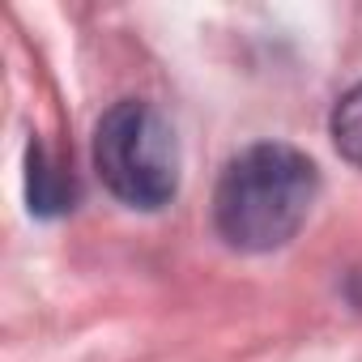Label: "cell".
I'll list each match as a JSON object with an SVG mask.
<instances>
[{"label":"cell","instance_id":"1","mask_svg":"<svg viewBox=\"0 0 362 362\" xmlns=\"http://www.w3.org/2000/svg\"><path fill=\"white\" fill-rule=\"evenodd\" d=\"M320 192L315 162L281 141L230 158L214 192V226L239 252H273L298 235Z\"/></svg>","mask_w":362,"mask_h":362},{"label":"cell","instance_id":"2","mask_svg":"<svg viewBox=\"0 0 362 362\" xmlns=\"http://www.w3.org/2000/svg\"><path fill=\"white\" fill-rule=\"evenodd\" d=\"M94 170L132 209H162L179 188V141L153 103L124 98L94 128Z\"/></svg>","mask_w":362,"mask_h":362},{"label":"cell","instance_id":"3","mask_svg":"<svg viewBox=\"0 0 362 362\" xmlns=\"http://www.w3.org/2000/svg\"><path fill=\"white\" fill-rule=\"evenodd\" d=\"M26 166H30V175H26V184H30V209H35L39 218H56V214L73 209V197H77L73 179H69L60 166L47 162V149H43L39 141L30 145Z\"/></svg>","mask_w":362,"mask_h":362},{"label":"cell","instance_id":"4","mask_svg":"<svg viewBox=\"0 0 362 362\" xmlns=\"http://www.w3.org/2000/svg\"><path fill=\"white\" fill-rule=\"evenodd\" d=\"M332 145L345 162L362 166V86L345 90L332 107Z\"/></svg>","mask_w":362,"mask_h":362}]
</instances>
